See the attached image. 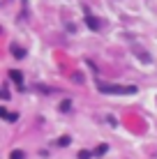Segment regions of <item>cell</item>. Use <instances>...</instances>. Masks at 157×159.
Segmentation results:
<instances>
[{
	"mask_svg": "<svg viewBox=\"0 0 157 159\" xmlns=\"http://www.w3.org/2000/svg\"><path fill=\"white\" fill-rule=\"evenodd\" d=\"M99 92H104V95H134L136 92V88L134 85H106V83H99Z\"/></svg>",
	"mask_w": 157,
	"mask_h": 159,
	"instance_id": "cell-1",
	"label": "cell"
},
{
	"mask_svg": "<svg viewBox=\"0 0 157 159\" xmlns=\"http://www.w3.org/2000/svg\"><path fill=\"white\" fill-rule=\"evenodd\" d=\"M9 79L16 81V85H23V74L16 72V69H9Z\"/></svg>",
	"mask_w": 157,
	"mask_h": 159,
	"instance_id": "cell-2",
	"label": "cell"
},
{
	"mask_svg": "<svg viewBox=\"0 0 157 159\" xmlns=\"http://www.w3.org/2000/svg\"><path fill=\"white\" fill-rule=\"evenodd\" d=\"M85 23H88L93 30H99V21H97V19H93V16H85Z\"/></svg>",
	"mask_w": 157,
	"mask_h": 159,
	"instance_id": "cell-3",
	"label": "cell"
},
{
	"mask_svg": "<svg viewBox=\"0 0 157 159\" xmlns=\"http://www.w3.org/2000/svg\"><path fill=\"white\" fill-rule=\"evenodd\" d=\"M0 116H2V118H7V120H9V122H14V120H16V118H19V116H14V113H9V111H7V108H0Z\"/></svg>",
	"mask_w": 157,
	"mask_h": 159,
	"instance_id": "cell-4",
	"label": "cell"
},
{
	"mask_svg": "<svg viewBox=\"0 0 157 159\" xmlns=\"http://www.w3.org/2000/svg\"><path fill=\"white\" fill-rule=\"evenodd\" d=\"M12 159H23V152H19V150L12 152Z\"/></svg>",
	"mask_w": 157,
	"mask_h": 159,
	"instance_id": "cell-5",
	"label": "cell"
},
{
	"mask_svg": "<svg viewBox=\"0 0 157 159\" xmlns=\"http://www.w3.org/2000/svg\"><path fill=\"white\" fill-rule=\"evenodd\" d=\"M12 53H14V56H19V58H21V56H23V48H12Z\"/></svg>",
	"mask_w": 157,
	"mask_h": 159,
	"instance_id": "cell-6",
	"label": "cell"
},
{
	"mask_svg": "<svg viewBox=\"0 0 157 159\" xmlns=\"http://www.w3.org/2000/svg\"><path fill=\"white\" fill-rule=\"evenodd\" d=\"M79 159H90V152H81V155H79Z\"/></svg>",
	"mask_w": 157,
	"mask_h": 159,
	"instance_id": "cell-7",
	"label": "cell"
}]
</instances>
